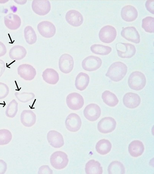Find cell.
<instances>
[{"label": "cell", "mask_w": 154, "mask_h": 174, "mask_svg": "<svg viewBox=\"0 0 154 174\" xmlns=\"http://www.w3.org/2000/svg\"><path fill=\"white\" fill-rule=\"evenodd\" d=\"M127 70V66L124 63L120 61L116 62L110 66L105 75L112 81L118 82L125 77Z\"/></svg>", "instance_id": "obj_1"}, {"label": "cell", "mask_w": 154, "mask_h": 174, "mask_svg": "<svg viewBox=\"0 0 154 174\" xmlns=\"http://www.w3.org/2000/svg\"><path fill=\"white\" fill-rule=\"evenodd\" d=\"M146 83L145 76L142 72L139 71L132 72L128 80V84L130 88L136 91L143 89L145 86Z\"/></svg>", "instance_id": "obj_2"}, {"label": "cell", "mask_w": 154, "mask_h": 174, "mask_svg": "<svg viewBox=\"0 0 154 174\" xmlns=\"http://www.w3.org/2000/svg\"><path fill=\"white\" fill-rule=\"evenodd\" d=\"M50 162L51 166L57 169H64L67 166L69 159L67 155L62 151H57L51 155Z\"/></svg>", "instance_id": "obj_3"}, {"label": "cell", "mask_w": 154, "mask_h": 174, "mask_svg": "<svg viewBox=\"0 0 154 174\" xmlns=\"http://www.w3.org/2000/svg\"><path fill=\"white\" fill-rule=\"evenodd\" d=\"M116 47L118 56L122 58H131L136 52L135 46L128 43L119 42L116 44Z\"/></svg>", "instance_id": "obj_4"}, {"label": "cell", "mask_w": 154, "mask_h": 174, "mask_svg": "<svg viewBox=\"0 0 154 174\" xmlns=\"http://www.w3.org/2000/svg\"><path fill=\"white\" fill-rule=\"evenodd\" d=\"M117 35V31L112 26L107 25L103 27L100 30L99 33V39L102 42L109 44L112 42Z\"/></svg>", "instance_id": "obj_5"}, {"label": "cell", "mask_w": 154, "mask_h": 174, "mask_svg": "<svg viewBox=\"0 0 154 174\" xmlns=\"http://www.w3.org/2000/svg\"><path fill=\"white\" fill-rule=\"evenodd\" d=\"M66 103L70 109L77 110L82 108L84 102L83 97L80 94L76 92H72L66 97Z\"/></svg>", "instance_id": "obj_6"}, {"label": "cell", "mask_w": 154, "mask_h": 174, "mask_svg": "<svg viewBox=\"0 0 154 174\" xmlns=\"http://www.w3.org/2000/svg\"><path fill=\"white\" fill-rule=\"evenodd\" d=\"M102 64L101 59L99 57L92 55L85 58L82 63L83 68L85 71L91 72L98 69Z\"/></svg>", "instance_id": "obj_7"}, {"label": "cell", "mask_w": 154, "mask_h": 174, "mask_svg": "<svg viewBox=\"0 0 154 174\" xmlns=\"http://www.w3.org/2000/svg\"><path fill=\"white\" fill-rule=\"evenodd\" d=\"M116 125V121L114 118L110 117L102 118L98 123L97 129L102 133L107 134L113 131Z\"/></svg>", "instance_id": "obj_8"}, {"label": "cell", "mask_w": 154, "mask_h": 174, "mask_svg": "<svg viewBox=\"0 0 154 174\" xmlns=\"http://www.w3.org/2000/svg\"><path fill=\"white\" fill-rule=\"evenodd\" d=\"M37 29L42 36L47 38L53 37L56 31L54 25L48 21H43L40 22L37 25Z\"/></svg>", "instance_id": "obj_9"}, {"label": "cell", "mask_w": 154, "mask_h": 174, "mask_svg": "<svg viewBox=\"0 0 154 174\" xmlns=\"http://www.w3.org/2000/svg\"><path fill=\"white\" fill-rule=\"evenodd\" d=\"M65 125L67 129L72 132L79 130L82 125V121L79 116L75 113L70 114L66 117Z\"/></svg>", "instance_id": "obj_10"}, {"label": "cell", "mask_w": 154, "mask_h": 174, "mask_svg": "<svg viewBox=\"0 0 154 174\" xmlns=\"http://www.w3.org/2000/svg\"><path fill=\"white\" fill-rule=\"evenodd\" d=\"M74 66L73 57L70 55L65 53L60 57L59 61V67L62 72L67 74L72 70Z\"/></svg>", "instance_id": "obj_11"}, {"label": "cell", "mask_w": 154, "mask_h": 174, "mask_svg": "<svg viewBox=\"0 0 154 174\" xmlns=\"http://www.w3.org/2000/svg\"><path fill=\"white\" fill-rule=\"evenodd\" d=\"M83 114L87 120L94 121L97 120L100 117L101 114V110L97 105L91 103L88 105L85 108Z\"/></svg>", "instance_id": "obj_12"}, {"label": "cell", "mask_w": 154, "mask_h": 174, "mask_svg": "<svg viewBox=\"0 0 154 174\" xmlns=\"http://www.w3.org/2000/svg\"><path fill=\"white\" fill-rule=\"evenodd\" d=\"M17 73L20 76L26 80H31L36 75L35 69L32 65L23 64L20 65L17 68Z\"/></svg>", "instance_id": "obj_13"}, {"label": "cell", "mask_w": 154, "mask_h": 174, "mask_svg": "<svg viewBox=\"0 0 154 174\" xmlns=\"http://www.w3.org/2000/svg\"><path fill=\"white\" fill-rule=\"evenodd\" d=\"M32 8L33 11L36 14L43 16L49 12L51 5L49 1L33 0L32 2Z\"/></svg>", "instance_id": "obj_14"}, {"label": "cell", "mask_w": 154, "mask_h": 174, "mask_svg": "<svg viewBox=\"0 0 154 174\" xmlns=\"http://www.w3.org/2000/svg\"><path fill=\"white\" fill-rule=\"evenodd\" d=\"M121 36L127 40L135 44L140 41V35L136 28L134 26H128L122 30Z\"/></svg>", "instance_id": "obj_15"}, {"label": "cell", "mask_w": 154, "mask_h": 174, "mask_svg": "<svg viewBox=\"0 0 154 174\" xmlns=\"http://www.w3.org/2000/svg\"><path fill=\"white\" fill-rule=\"evenodd\" d=\"M123 102L124 105L131 109L136 108L140 103L141 99L137 94L131 92L126 93L124 96Z\"/></svg>", "instance_id": "obj_16"}, {"label": "cell", "mask_w": 154, "mask_h": 174, "mask_svg": "<svg viewBox=\"0 0 154 174\" xmlns=\"http://www.w3.org/2000/svg\"><path fill=\"white\" fill-rule=\"evenodd\" d=\"M47 139L50 144L55 148H59L64 144L62 135L55 130L49 131L47 134Z\"/></svg>", "instance_id": "obj_17"}, {"label": "cell", "mask_w": 154, "mask_h": 174, "mask_svg": "<svg viewBox=\"0 0 154 174\" xmlns=\"http://www.w3.org/2000/svg\"><path fill=\"white\" fill-rule=\"evenodd\" d=\"M65 18L68 23L74 27L80 26L83 21L82 14L75 10H71L67 11L66 14Z\"/></svg>", "instance_id": "obj_18"}, {"label": "cell", "mask_w": 154, "mask_h": 174, "mask_svg": "<svg viewBox=\"0 0 154 174\" xmlns=\"http://www.w3.org/2000/svg\"><path fill=\"white\" fill-rule=\"evenodd\" d=\"M121 14L124 21L130 22L136 19L138 16V12L134 6L128 5H125L122 8Z\"/></svg>", "instance_id": "obj_19"}, {"label": "cell", "mask_w": 154, "mask_h": 174, "mask_svg": "<svg viewBox=\"0 0 154 174\" xmlns=\"http://www.w3.org/2000/svg\"><path fill=\"white\" fill-rule=\"evenodd\" d=\"M4 21L6 26L11 30L18 29L21 24V20L19 16L12 13H10L4 17Z\"/></svg>", "instance_id": "obj_20"}, {"label": "cell", "mask_w": 154, "mask_h": 174, "mask_svg": "<svg viewBox=\"0 0 154 174\" xmlns=\"http://www.w3.org/2000/svg\"><path fill=\"white\" fill-rule=\"evenodd\" d=\"M20 121L24 126L31 127L35 124L36 121V116L32 111L25 110L21 113Z\"/></svg>", "instance_id": "obj_21"}, {"label": "cell", "mask_w": 154, "mask_h": 174, "mask_svg": "<svg viewBox=\"0 0 154 174\" xmlns=\"http://www.w3.org/2000/svg\"><path fill=\"white\" fill-rule=\"evenodd\" d=\"M128 150L130 155L134 157H137L143 153L144 147L142 142L139 140H134L129 144Z\"/></svg>", "instance_id": "obj_22"}, {"label": "cell", "mask_w": 154, "mask_h": 174, "mask_svg": "<svg viewBox=\"0 0 154 174\" xmlns=\"http://www.w3.org/2000/svg\"><path fill=\"white\" fill-rule=\"evenodd\" d=\"M42 77L44 81L47 83L54 85L58 81L59 79L58 72L52 68H47L43 72Z\"/></svg>", "instance_id": "obj_23"}, {"label": "cell", "mask_w": 154, "mask_h": 174, "mask_svg": "<svg viewBox=\"0 0 154 174\" xmlns=\"http://www.w3.org/2000/svg\"><path fill=\"white\" fill-rule=\"evenodd\" d=\"M26 53V50L24 47L17 45L14 46L10 49L9 55L11 59L18 60L24 58Z\"/></svg>", "instance_id": "obj_24"}, {"label": "cell", "mask_w": 154, "mask_h": 174, "mask_svg": "<svg viewBox=\"0 0 154 174\" xmlns=\"http://www.w3.org/2000/svg\"><path fill=\"white\" fill-rule=\"evenodd\" d=\"M85 169L87 174H102L103 172L100 163L94 160H90L86 163Z\"/></svg>", "instance_id": "obj_25"}, {"label": "cell", "mask_w": 154, "mask_h": 174, "mask_svg": "<svg viewBox=\"0 0 154 174\" xmlns=\"http://www.w3.org/2000/svg\"><path fill=\"white\" fill-rule=\"evenodd\" d=\"M90 78L86 73L81 72L76 77L75 85L76 88L81 91L86 89L89 82Z\"/></svg>", "instance_id": "obj_26"}, {"label": "cell", "mask_w": 154, "mask_h": 174, "mask_svg": "<svg viewBox=\"0 0 154 174\" xmlns=\"http://www.w3.org/2000/svg\"><path fill=\"white\" fill-rule=\"evenodd\" d=\"M102 98L105 104L111 107L115 106L119 102L116 95L108 90H106L102 93Z\"/></svg>", "instance_id": "obj_27"}, {"label": "cell", "mask_w": 154, "mask_h": 174, "mask_svg": "<svg viewBox=\"0 0 154 174\" xmlns=\"http://www.w3.org/2000/svg\"><path fill=\"white\" fill-rule=\"evenodd\" d=\"M112 144L108 140L102 139L99 141L96 145L97 151L102 155H105L108 153L111 149Z\"/></svg>", "instance_id": "obj_28"}, {"label": "cell", "mask_w": 154, "mask_h": 174, "mask_svg": "<svg viewBox=\"0 0 154 174\" xmlns=\"http://www.w3.org/2000/svg\"><path fill=\"white\" fill-rule=\"evenodd\" d=\"M108 172L109 174H123L125 168L123 165L117 161L112 162L108 168Z\"/></svg>", "instance_id": "obj_29"}, {"label": "cell", "mask_w": 154, "mask_h": 174, "mask_svg": "<svg viewBox=\"0 0 154 174\" xmlns=\"http://www.w3.org/2000/svg\"><path fill=\"white\" fill-rule=\"evenodd\" d=\"M90 49L93 53L101 55H108L112 50L110 47L100 44L92 45L90 47Z\"/></svg>", "instance_id": "obj_30"}, {"label": "cell", "mask_w": 154, "mask_h": 174, "mask_svg": "<svg viewBox=\"0 0 154 174\" xmlns=\"http://www.w3.org/2000/svg\"><path fill=\"white\" fill-rule=\"evenodd\" d=\"M24 33L25 39L28 44L31 45L35 43L37 40L36 35L31 26H26L24 28Z\"/></svg>", "instance_id": "obj_31"}, {"label": "cell", "mask_w": 154, "mask_h": 174, "mask_svg": "<svg viewBox=\"0 0 154 174\" xmlns=\"http://www.w3.org/2000/svg\"><path fill=\"white\" fill-rule=\"evenodd\" d=\"M142 27L146 32L153 33L154 32V18L151 16H147L142 20Z\"/></svg>", "instance_id": "obj_32"}, {"label": "cell", "mask_w": 154, "mask_h": 174, "mask_svg": "<svg viewBox=\"0 0 154 174\" xmlns=\"http://www.w3.org/2000/svg\"><path fill=\"white\" fill-rule=\"evenodd\" d=\"M18 103L14 99L12 100L8 104L5 111L6 116L10 118H13L18 111Z\"/></svg>", "instance_id": "obj_33"}, {"label": "cell", "mask_w": 154, "mask_h": 174, "mask_svg": "<svg viewBox=\"0 0 154 174\" xmlns=\"http://www.w3.org/2000/svg\"><path fill=\"white\" fill-rule=\"evenodd\" d=\"M12 136L11 132L8 130H0V145H4L9 143Z\"/></svg>", "instance_id": "obj_34"}, {"label": "cell", "mask_w": 154, "mask_h": 174, "mask_svg": "<svg viewBox=\"0 0 154 174\" xmlns=\"http://www.w3.org/2000/svg\"><path fill=\"white\" fill-rule=\"evenodd\" d=\"M14 95L17 98L19 101L23 103H26L33 99L35 94L32 92H23L19 93L16 92Z\"/></svg>", "instance_id": "obj_35"}, {"label": "cell", "mask_w": 154, "mask_h": 174, "mask_svg": "<svg viewBox=\"0 0 154 174\" xmlns=\"http://www.w3.org/2000/svg\"><path fill=\"white\" fill-rule=\"evenodd\" d=\"M9 89L5 84L0 82V99L5 98L8 95Z\"/></svg>", "instance_id": "obj_36"}, {"label": "cell", "mask_w": 154, "mask_h": 174, "mask_svg": "<svg viewBox=\"0 0 154 174\" xmlns=\"http://www.w3.org/2000/svg\"><path fill=\"white\" fill-rule=\"evenodd\" d=\"M52 170L47 165H43L39 168L38 174H52Z\"/></svg>", "instance_id": "obj_37"}, {"label": "cell", "mask_w": 154, "mask_h": 174, "mask_svg": "<svg viewBox=\"0 0 154 174\" xmlns=\"http://www.w3.org/2000/svg\"><path fill=\"white\" fill-rule=\"evenodd\" d=\"M154 0H147L145 3V7L147 10L153 14H154Z\"/></svg>", "instance_id": "obj_38"}, {"label": "cell", "mask_w": 154, "mask_h": 174, "mask_svg": "<svg viewBox=\"0 0 154 174\" xmlns=\"http://www.w3.org/2000/svg\"><path fill=\"white\" fill-rule=\"evenodd\" d=\"M7 164L3 160L0 159V174H4L7 169Z\"/></svg>", "instance_id": "obj_39"}, {"label": "cell", "mask_w": 154, "mask_h": 174, "mask_svg": "<svg viewBox=\"0 0 154 174\" xmlns=\"http://www.w3.org/2000/svg\"><path fill=\"white\" fill-rule=\"evenodd\" d=\"M7 49L5 45L0 41V57L5 55Z\"/></svg>", "instance_id": "obj_40"}, {"label": "cell", "mask_w": 154, "mask_h": 174, "mask_svg": "<svg viewBox=\"0 0 154 174\" xmlns=\"http://www.w3.org/2000/svg\"><path fill=\"white\" fill-rule=\"evenodd\" d=\"M5 63L2 60L0 59V77L5 71Z\"/></svg>", "instance_id": "obj_41"}]
</instances>
